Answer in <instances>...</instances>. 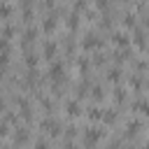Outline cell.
I'll use <instances>...</instances> for the list:
<instances>
[{
    "mask_svg": "<svg viewBox=\"0 0 149 149\" xmlns=\"http://www.w3.org/2000/svg\"><path fill=\"white\" fill-rule=\"evenodd\" d=\"M65 112H68V116H79L81 114V105L77 100H68L65 102Z\"/></svg>",
    "mask_w": 149,
    "mask_h": 149,
    "instance_id": "6da1fadb",
    "label": "cell"
},
{
    "mask_svg": "<svg viewBox=\"0 0 149 149\" xmlns=\"http://www.w3.org/2000/svg\"><path fill=\"white\" fill-rule=\"evenodd\" d=\"M42 54H44L47 58H54V56H56V42H54V40H44V44H42Z\"/></svg>",
    "mask_w": 149,
    "mask_h": 149,
    "instance_id": "7a4b0ae2",
    "label": "cell"
},
{
    "mask_svg": "<svg viewBox=\"0 0 149 149\" xmlns=\"http://www.w3.org/2000/svg\"><path fill=\"white\" fill-rule=\"evenodd\" d=\"M40 126H42V128H44L47 133H51V135H56V133L61 130V126H58V121H54V119H44V121H42Z\"/></svg>",
    "mask_w": 149,
    "mask_h": 149,
    "instance_id": "3957f363",
    "label": "cell"
},
{
    "mask_svg": "<svg viewBox=\"0 0 149 149\" xmlns=\"http://www.w3.org/2000/svg\"><path fill=\"white\" fill-rule=\"evenodd\" d=\"M42 30H44V33H54V30H56V14H49V16L42 21Z\"/></svg>",
    "mask_w": 149,
    "mask_h": 149,
    "instance_id": "277c9868",
    "label": "cell"
},
{
    "mask_svg": "<svg viewBox=\"0 0 149 149\" xmlns=\"http://www.w3.org/2000/svg\"><path fill=\"white\" fill-rule=\"evenodd\" d=\"M49 74H51V79H63V63H51V68H49Z\"/></svg>",
    "mask_w": 149,
    "mask_h": 149,
    "instance_id": "5b68a950",
    "label": "cell"
},
{
    "mask_svg": "<svg viewBox=\"0 0 149 149\" xmlns=\"http://www.w3.org/2000/svg\"><path fill=\"white\" fill-rule=\"evenodd\" d=\"M84 49H91V47H98L100 44V40H98V35H93V33H86V37H84Z\"/></svg>",
    "mask_w": 149,
    "mask_h": 149,
    "instance_id": "8992f818",
    "label": "cell"
},
{
    "mask_svg": "<svg viewBox=\"0 0 149 149\" xmlns=\"http://www.w3.org/2000/svg\"><path fill=\"white\" fill-rule=\"evenodd\" d=\"M112 40H114V44H116V47H128V44H130V37H128L126 33H114V37H112Z\"/></svg>",
    "mask_w": 149,
    "mask_h": 149,
    "instance_id": "52a82bcc",
    "label": "cell"
},
{
    "mask_svg": "<svg viewBox=\"0 0 149 149\" xmlns=\"http://www.w3.org/2000/svg\"><path fill=\"white\" fill-rule=\"evenodd\" d=\"M98 140H100V130H95V128L86 130V135H84V142H86V144H95Z\"/></svg>",
    "mask_w": 149,
    "mask_h": 149,
    "instance_id": "ba28073f",
    "label": "cell"
},
{
    "mask_svg": "<svg viewBox=\"0 0 149 149\" xmlns=\"http://www.w3.org/2000/svg\"><path fill=\"white\" fill-rule=\"evenodd\" d=\"M133 109L140 112V114H149V100H135L133 102Z\"/></svg>",
    "mask_w": 149,
    "mask_h": 149,
    "instance_id": "9c48e42d",
    "label": "cell"
},
{
    "mask_svg": "<svg viewBox=\"0 0 149 149\" xmlns=\"http://www.w3.org/2000/svg\"><path fill=\"white\" fill-rule=\"evenodd\" d=\"M35 35H37V30H35V28H28V30H26V35H23V47H26V49L35 42Z\"/></svg>",
    "mask_w": 149,
    "mask_h": 149,
    "instance_id": "30bf717a",
    "label": "cell"
},
{
    "mask_svg": "<svg viewBox=\"0 0 149 149\" xmlns=\"http://www.w3.org/2000/svg\"><path fill=\"white\" fill-rule=\"evenodd\" d=\"M12 5H7V2H0V19H9L12 16Z\"/></svg>",
    "mask_w": 149,
    "mask_h": 149,
    "instance_id": "8fae6325",
    "label": "cell"
},
{
    "mask_svg": "<svg viewBox=\"0 0 149 149\" xmlns=\"http://www.w3.org/2000/svg\"><path fill=\"white\" fill-rule=\"evenodd\" d=\"M133 42H135L140 49H144V47H147V42H144V33H142V30H135V37H133Z\"/></svg>",
    "mask_w": 149,
    "mask_h": 149,
    "instance_id": "7c38bea8",
    "label": "cell"
},
{
    "mask_svg": "<svg viewBox=\"0 0 149 149\" xmlns=\"http://www.w3.org/2000/svg\"><path fill=\"white\" fill-rule=\"evenodd\" d=\"M91 95H93L95 100H102V98H105V91H102V86H100V84L91 86Z\"/></svg>",
    "mask_w": 149,
    "mask_h": 149,
    "instance_id": "4fadbf2b",
    "label": "cell"
},
{
    "mask_svg": "<svg viewBox=\"0 0 149 149\" xmlns=\"http://www.w3.org/2000/svg\"><path fill=\"white\" fill-rule=\"evenodd\" d=\"M68 26H70V28H77V26H79V14H77V12H70V14H68Z\"/></svg>",
    "mask_w": 149,
    "mask_h": 149,
    "instance_id": "5bb4252c",
    "label": "cell"
},
{
    "mask_svg": "<svg viewBox=\"0 0 149 149\" xmlns=\"http://www.w3.org/2000/svg\"><path fill=\"white\" fill-rule=\"evenodd\" d=\"M26 65H28V68H35V65H37V54H35V51H28V54H26Z\"/></svg>",
    "mask_w": 149,
    "mask_h": 149,
    "instance_id": "9a60e30c",
    "label": "cell"
},
{
    "mask_svg": "<svg viewBox=\"0 0 149 149\" xmlns=\"http://www.w3.org/2000/svg\"><path fill=\"white\" fill-rule=\"evenodd\" d=\"M140 128H142V123H140V121H128V135H137V133H140Z\"/></svg>",
    "mask_w": 149,
    "mask_h": 149,
    "instance_id": "2e32d148",
    "label": "cell"
},
{
    "mask_svg": "<svg viewBox=\"0 0 149 149\" xmlns=\"http://www.w3.org/2000/svg\"><path fill=\"white\" fill-rule=\"evenodd\" d=\"M119 77H121V70H119V68H112V70H109V74H107V79H109V81H119Z\"/></svg>",
    "mask_w": 149,
    "mask_h": 149,
    "instance_id": "e0dca14e",
    "label": "cell"
},
{
    "mask_svg": "<svg viewBox=\"0 0 149 149\" xmlns=\"http://www.w3.org/2000/svg\"><path fill=\"white\" fill-rule=\"evenodd\" d=\"M88 119H91V121H93V119H102V109L91 107V109H88Z\"/></svg>",
    "mask_w": 149,
    "mask_h": 149,
    "instance_id": "ac0fdd59",
    "label": "cell"
},
{
    "mask_svg": "<svg viewBox=\"0 0 149 149\" xmlns=\"http://www.w3.org/2000/svg\"><path fill=\"white\" fill-rule=\"evenodd\" d=\"M102 119L109 123V121H114V119H116V112H114V109H102Z\"/></svg>",
    "mask_w": 149,
    "mask_h": 149,
    "instance_id": "d6986e66",
    "label": "cell"
},
{
    "mask_svg": "<svg viewBox=\"0 0 149 149\" xmlns=\"http://www.w3.org/2000/svg\"><path fill=\"white\" fill-rule=\"evenodd\" d=\"M114 98H116V102H123V100H126V91H123V88H116V91H114Z\"/></svg>",
    "mask_w": 149,
    "mask_h": 149,
    "instance_id": "ffe728a7",
    "label": "cell"
},
{
    "mask_svg": "<svg viewBox=\"0 0 149 149\" xmlns=\"http://www.w3.org/2000/svg\"><path fill=\"white\" fill-rule=\"evenodd\" d=\"M12 35H14V26H5V28H2V37H7V40H9Z\"/></svg>",
    "mask_w": 149,
    "mask_h": 149,
    "instance_id": "44dd1931",
    "label": "cell"
},
{
    "mask_svg": "<svg viewBox=\"0 0 149 149\" xmlns=\"http://www.w3.org/2000/svg\"><path fill=\"white\" fill-rule=\"evenodd\" d=\"M123 23L126 26H135V14H126L123 16Z\"/></svg>",
    "mask_w": 149,
    "mask_h": 149,
    "instance_id": "7402d4cb",
    "label": "cell"
},
{
    "mask_svg": "<svg viewBox=\"0 0 149 149\" xmlns=\"http://www.w3.org/2000/svg\"><path fill=\"white\" fill-rule=\"evenodd\" d=\"M130 84H133V88H142V79H140V77H133Z\"/></svg>",
    "mask_w": 149,
    "mask_h": 149,
    "instance_id": "603a6c76",
    "label": "cell"
},
{
    "mask_svg": "<svg viewBox=\"0 0 149 149\" xmlns=\"http://www.w3.org/2000/svg\"><path fill=\"white\" fill-rule=\"evenodd\" d=\"M95 5H98L100 9H107V7H109V0H95Z\"/></svg>",
    "mask_w": 149,
    "mask_h": 149,
    "instance_id": "cb8c5ba5",
    "label": "cell"
},
{
    "mask_svg": "<svg viewBox=\"0 0 149 149\" xmlns=\"http://www.w3.org/2000/svg\"><path fill=\"white\" fill-rule=\"evenodd\" d=\"M79 68L86 70V68H88V61H86V58H79Z\"/></svg>",
    "mask_w": 149,
    "mask_h": 149,
    "instance_id": "d4e9b609",
    "label": "cell"
},
{
    "mask_svg": "<svg viewBox=\"0 0 149 149\" xmlns=\"http://www.w3.org/2000/svg\"><path fill=\"white\" fill-rule=\"evenodd\" d=\"M44 7L47 9H54V0H44Z\"/></svg>",
    "mask_w": 149,
    "mask_h": 149,
    "instance_id": "484cf974",
    "label": "cell"
},
{
    "mask_svg": "<svg viewBox=\"0 0 149 149\" xmlns=\"http://www.w3.org/2000/svg\"><path fill=\"white\" fill-rule=\"evenodd\" d=\"M86 7V0H77V9H84Z\"/></svg>",
    "mask_w": 149,
    "mask_h": 149,
    "instance_id": "4316f807",
    "label": "cell"
},
{
    "mask_svg": "<svg viewBox=\"0 0 149 149\" xmlns=\"http://www.w3.org/2000/svg\"><path fill=\"white\" fill-rule=\"evenodd\" d=\"M5 133H7V126H5V123H0V137H5Z\"/></svg>",
    "mask_w": 149,
    "mask_h": 149,
    "instance_id": "83f0119b",
    "label": "cell"
},
{
    "mask_svg": "<svg viewBox=\"0 0 149 149\" xmlns=\"http://www.w3.org/2000/svg\"><path fill=\"white\" fill-rule=\"evenodd\" d=\"M0 109H2V98H0Z\"/></svg>",
    "mask_w": 149,
    "mask_h": 149,
    "instance_id": "f1b7e54d",
    "label": "cell"
}]
</instances>
